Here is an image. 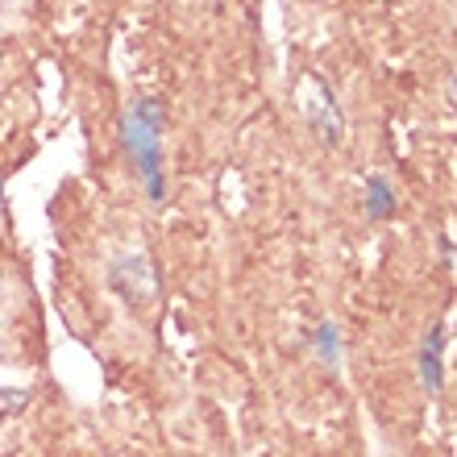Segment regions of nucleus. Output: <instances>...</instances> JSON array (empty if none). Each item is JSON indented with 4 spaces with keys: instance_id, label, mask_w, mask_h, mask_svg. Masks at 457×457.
I'll return each mask as SVG.
<instances>
[{
    "instance_id": "obj_7",
    "label": "nucleus",
    "mask_w": 457,
    "mask_h": 457,
    "mask_svg": "<svg viewBox=\"0 0 457 457\" xmlns=\"http://www.w3.org/2000/svg\"><path fill=\"white\" fill-rule=\"evenodd\" d=\"M29 403V391L17 386V391H0V411H21Z\"/></svg>"
},
{
    "instance_id": "obj_4",
    "label": "nucleus",
    "mask_w": 457,
    "mask_h": 457,
    "mask_svg": "<svg viewBox=\"0 0 457 457\" xmlns=\"http://www.w3.org/2000/svg\"><path fill=\"white\" fill-rule=\"evenodd\" d=\"M445 325H433L420 341V358H416V370H420V386L428 395H441L445 391Z\"/></svg>"
},
{
    "instance_id": "obj_8",
    "label": "nucleus",
    "mask_w": 457,
    "mask_h": 457,
    "mask_svg": "<svg viewBox=\"0 0 457 457\" xmlns=\"http://www.w3.org/2000/svg\"><path fill=\"white\" fill-rule=\"evenodd\" d=\"M4 179H9V175H0V208H4Z\"/></svg>"
},
{
    "instance_id": "obj_2",
    "label": "nucleus",
    "mask_w": 457,
    "mask_h": 457,
    "mask_svg": "<svg viewBox=\"0 0 457 457\" xmlns=\"http://www.w3.org/2000/svg\"><path fill=\"white\" fill-rule=\"evenodd\" d=\"M109 283L120 300H129L133 308H150L158 300V287H162V278H158L154 262L145 253H120L109 270Z\"/></svg>"
},
{
    "instance_id": "obj_1",
    "label": "nucleus",
    "mask_w": 457,
    "mask_h": 457,
    "mask_svg": "<svg viewBox=\"0 0 457 457\" xmlns=\"http://www.w3.org/2000/svg\"><path fill=\"white\" fill-rule=\"evenodd\" d=\"M162 133H167V109L158 100H133L120 112V145L129 154L142 192L154 208L167 204V170H162Z\"/></svg>"
},
{
    "instance_id": "obj_6",
    "label": "nucleus",
    "mask_w": 457,
    "mask_h": 457,
    "mask_svg": "<svg viewBox=\"0 0 457 457\" xmlns=\"http://www.w3.org/2000/svg\"><path fill=\"white\" fill-rule=\"evenodd\" d=\"M312 345H316V353H320V361H325L328 370H337L341 366V328L333 325V320H320V325H316Z\"/></svg>"
},
{
    "instance_id": "obj_3",
    "label": "nucleus",
    "mask_w": 457,
    "mask_h": 457,
    "mask_svg": "<svg viewBox=\"0 0 457 457\" xmlns=\"http://www.w3.org/2000/svg\"><path fill=\"white\" fill-rule=\"evenodd\" d=\"M316 87V100H308V125L316 129V137L325 145H341V133H345V120H341V104H337V92L316 75L312 79Z\"/></svg>"
},
{
    "instance_id": "obj_5",
    "label": "nucleus",
    "mask_w": 457,
    "mask_h": 457,
    "mask_svg": "<svg viewBox=\"0 0 457 457\" xmlns=\"http://www.w3.org/2000/svg\"><path fill=\"white\" fill-rule=\"evenodd\" d=\"M361 204H366V217H370L374 225L391 220V217H395V208H399L395 183L386 179L383 170H370V175H366V195H361Z\"/></svg>"
},
{
    "instance_id": "obj_9",
    "label": "nucleus",
    "mask_w": 457,
    "mask_h": 457,
    "mask_svg": "<svg viewBox=\"0 0 457 457\" xmlns=\"http://www.w3.org/2000/svg\"><path fill=\"white\" fill-rule=\"evenodd\" d=\"M449 92H453V96H457V75H453V79H449Z\"/></svg>"
}]
</instances>
